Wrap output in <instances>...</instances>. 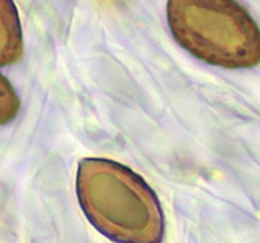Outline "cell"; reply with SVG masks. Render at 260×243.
I'll return each mask as SVG.
<instances>
[{
    "mask_svg": "<svg viewBox=\"0 0 260 243\" xmlns=\"http://www.w3.org/2000/svg\"><path fill=\"white\" fill-rule=\"evenodd\" d=\"M77 196L83 214L117 243H161L160 203L142 177L107 159H83L77 170Z\"/></svg>",
    "mask_w": 260,
    "mask_h": 243,
    "instance_id": "obj_1",
    "label": "cell"
},
{
    "mask_svg": "<svg viewBox=\"0 0 260 243\" xmlns=\"http://www.w3.org/2000/svg\"><path fill=\"white\" fill-rule=\"evenodd\" d=\"M176 41L211 65L247 69L260 62V29L236 0H168Z\"/></svg>",
    "mask_w": 260,
    "mask_h": 243,
    "instance_id": "obj_2",
    "label": "cell"
},
{
    "mask_svg": "<svg viewBox=\"0 0 260 243\" xmlns=\"http://www.w3.org/2000/svg\"><path fill=\"white\" fill-rule=\"evenodd\" d=\"M24 43L13 0H0V66L12 65L22 56Z\"/></svg>",
    "mask_w": 260,
    "mask_h": 243,
    "instance_id": "obj_3",
    "label": "cell"
},
{
    "mask_svg": "<svg viewBox=\"0 0 260 243\" xmlns=\"http://www.w3.org/2000/svg\"><path fill=\"white\" fill-rule=\"evenodd\" d=\"M20 111V99L12 85L0 73V125L12 121Z\"/></svg>",
    "mask_w": 260,
    "mask_h": 243,
    "instance_id": "obj_4",
    "label": "cell"
}]
</instances>
